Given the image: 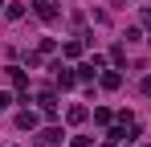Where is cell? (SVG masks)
Returning a JSON list of instances; mask_svg holds the SVG:
<instances>
[{
    "label": "cell",
    "instance_id": "cell-1",
    "mask_svg": "<svg viewBox=\"0 0 151 147\" xmlns=\"http://www.w3.org/2000/svg\"><path fill=\"white\" fill-rule=\"evenodd\" d=\"M37 143H41V147H57V143H61V127H45V131L37 135Z\"/></svg>",
    "mask_w": 151,
    "mask_h": 147
},
{
    "label": "cell",
    "instance_id": "cell-11",
    "mask_svg": "<svg viewBox=\"0 0 151 147\" xmlns=\"http://www.w3.org/2000/svg\"><path fill=\"white\" fill-rule=\"evenodd\" d=\"M143 24H147V29H151V12H143Z\"/></svg>",
    "mask_w": 151,
    "mask_h": 147
},
{
    "label": "cell",
    "instance_id": "cell-13",
    "mask_svg": "<svg viewBox=\"0 0 151 147\" xmlns=\"http://www.w3.org/2000/svg\"><path fill=\"white\" fill-rule=\"evenodd\" d=\"M0 4H4V0H0Z\"/></svg>",
    "mask_w": 151,
    "mask_h": 147
},
{
    "label": "cell",
    "instance_id": "cell-5",
    "mask_svg": "<svg viewBox=\"0 0 151 147\" xmlns=\"http://www.w3.org/2000/svg\"><path fill=\"white\" fill-rule=\"evenodd\" d=\"M74 82H78V74H70V70H61V66H57V86H61V90H70Z\"/></svg>",
    "mask_w": 151,
    "mask_h": 147
},
{
    "label": "cell",
    "instance_id": "cell-9",
    "mask_svg": "<svg viewBox=\"0 0 151 147\" xmlns=\"http://www.w3.org/2000/svg\"><path fill=\"white\" fill-rule=\"evenodd\" d=\"M8 106H12V98H8L4 90H0V110H8Z\"/></svg>",
    "mask_w": 151,
    "mask_h": 147
},
{
    "label": "cell",
    "instance_id": "cell-6",
    "mask_svg": "<svg viewBox=\"0 0 151 147\" xmlns=\"http://www.w3.org/2000/svg\"><path fill=\"white\" fill-rule=\"evenodd\" d=\"M70 122H86V106H70Z\"/></svg>",
    "mask_w": 151,
    "mask_h": 147
},
{
    "label": "cell",
    "instance_id": "cell-12",
    "mask_svg": "<svg viewBox=\"0 0 151 147\" xmlns=\"http://www.w3.org/2000/svg\"><path fill=\"white\" fill-rule=\"evenodd\" d=\"M114 4H123V0H114Z\"/></svg>",
    "mask_w": 151,
    "mask_h": 147
},
{
    "label": "cell",
    "instance_id": "cell-10",
    "mask_svg": "<svg viewBox=\"0 0 151 147\" xmlns=\"http://www.w3.org/2000/svg\"><path fill=\"white\" fill-rule=\"evenodd\" d=\"M143 94H147V98H151V78H143Z\"/></svg>",
    "mask_w": 151,
    "mask_h": 147
},
{
    "label": "cell",
    "instance_id": "cell-8",
    "mask_svg": "<svg viewBox=\"0 0 151 147\" xmlns=\"http://www.w3.org/2000/svg\"><path fill=\"white\" fill-rule=\"evenodd\" d=\"M74 147H94V143H90L86 135H74Z\"/></svg>",
    "mask_w": 151,
    "mask_h": 147
},
{
    "label": "cell",
    "instance_id": "cell-7",
    "mask_svg": "<svg viewBox=\"0 0 151 147\" xmlns=\"http://www.w3.org/2000/svg\"><path fill=\"white\" fill-rule=\"evenodd\" d=\"M4 12H8V21H21V17H25V8H21V4H8Z\"/></svg>",
    "mask_w": 151,
    "mask_h": 147
},
{
    "label": "cell",
    "instance_id": "cell-3",
    "mask_svg": "<svg viewBox=\"0 0 151 147\" xmlns=\"http://www.w3.org/2000/svg\"><path fill=\"white\" fill-rule=\"evenodd\" d=\"M37 17L41 21H57V8H53L49 0H37Z\"/></svg>",
    "mask_w": 151,
    "mask_h": 147
},
{
    "label": "cell",
    "instance_id": "cell-4",
    "mask_svg": "<svg viewBox=\"0 0 151 147\" xmlns=\"http://www.w3.org/2000/svg\"><path fill=\"white\" fill-rule=\"evenodd\" d=\"M17 127H21V131H33V127H37V115H33V110H21V115H17Z\"/></svg>",
    "mask_w": 151,
    "mask_h": 147
},
{
    "label": "cell",
    "instance_id": "cell-2",
    "mask_svg": "<svg viewBox=\"0 0 151 147\" xmlns=\"http://www.w3.org/2000/svg\"><path fill=\"white\" fill-rule=\"evenodd\" d=\"M102 86H106V90H119V86H123V74H119V70H106V74H102Z\"/></svg>",
    "mask_w": 151,
    "mask_h": 147
}]
</instances>
